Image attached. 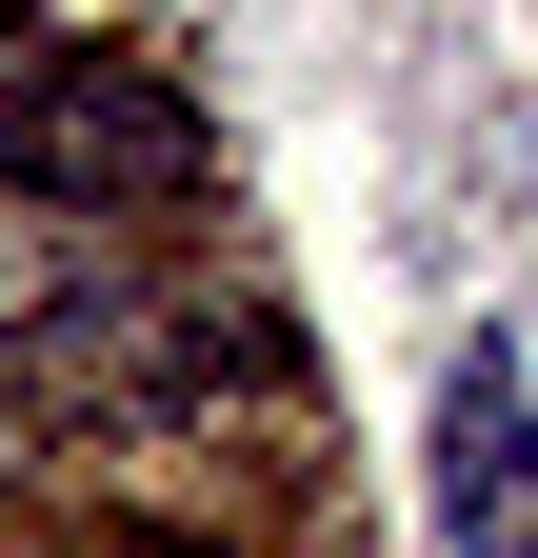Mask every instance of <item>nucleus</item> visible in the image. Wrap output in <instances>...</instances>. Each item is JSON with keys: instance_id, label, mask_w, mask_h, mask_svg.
<instances>
[{"instance_id": "nucleus-1", "label": "nucleus", "mask_w": 538, "mask_h": 558, "mask_svg": "<svg viewBox=\"0 0 538 558\" xmlns=\"http://www.w3.org/2000/svg\"><path fill=\"white\" fill-rule=\"evenodd\" d=\"M0 180L60 199V220H140L199 180V100H160L140 60H21L0 81Z\"/></svg>"}, {"instance_id": "nucleus-2", "label": "nucleus", "mask_w": 538, "mask_h": 558, "mask_svg": "<svg viewBox=\"0 0 538 558\" xmlns=\"http://www.w3.org/2000/svg\"><path fill=\"white\" fill-rule=\"evenodd\" d=\"M439 558H538V379H518V339L439 360Z\"/></svg>"}, {"instance_id": "nucleus-3", "label": "nucleus", "mask_w": 538, "mask_h": 558, "mask_svg": "<svg viewBox=\"0 0 538 558\" xmlns=\"http://www.w3.org/2000/svg\"><path fill=\"white\" fill-rule=\"evenodd\" d=\"M100 360L140 399H220V379H280V319H240V300H100Z\"/></svg>"}, {"instance_id": "nucleus-4", "label": "nucleus", "mask_w": 538, "mask_h": 558, "mask_svg": "<svg viewBox=\"0 0 538 558\" xmlns=\"http://www.w3.org/2000/svg\"><path fill=\"white\" fill-rule=\"evenodd\" d=\"M120 279H100V220H60V199L0 180V339H40V319H100Z\"/></svg>"}]
</instances>
